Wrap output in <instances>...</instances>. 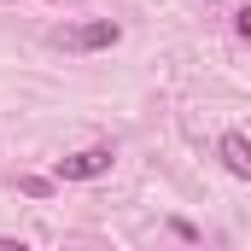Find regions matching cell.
<instances>
[{
  "mask_svg": "<svg viewBox=\"0 0 251 251\" xmlns=\"http://www.w3.org/2000/svg\"><path fill=\"white\" fill-rule=\"evenodd\" d=\"M105 170H111V146H82V152H70V158L53 164L59 181H100Z\"/></svg>",
  "mask_w": 251,
  "mask_h": 251,
  "instance_id": "7a4b0ae2",
  "label": "cell"
},
{
  "mask_svg": "<svg viewBox=\"0 0 251 251\" xmlns=\"http://www.w3.org/2000/svg\"><path fill=\"white\" fill-rule=\"evenodd\" d=\"M234 29H240V35L251 41V6H240V12H234Z\"/></svg>",
  "mask_w": 251,
  "mask_h": 251,
  "instance_id": "277c9868",
  "label": "cell"
},
{
  "mask_svg": "<svg viewBox=\"0 0 251 251\" xmlns=\"http://www.w3.org/2000/svg\"><path fill=\"white\" fill-rule=\"evenodd\" d=\"M117 24L111 18H94V24H70V29H59L53 41H59L64 53H100V47H117Z\"/></svg>",
  "mask_w": 251,
  "mask_h": 251,
  "instance_id": "6da1fadb",
  "label": "cell"
},
{
  "mask_svg": "<svg viewBox=\"0 0 251 251\" xmlns=\"http://www.w3.org/2000/svg\"><path fill=\"white\" fill-rule=\"evenodd\" d=\"M216 152H222V164H228V176H240V181H251V140L240 134V128H228Z\"/></svg>",
  "mask_w": 251,
  "mask_h": 251,
  "instance_id": "3957f363",
  "label": "cell"
}]
</instances>
